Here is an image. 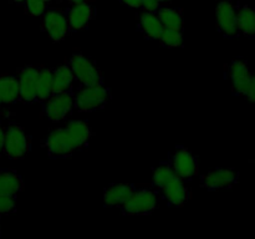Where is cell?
<instances>
[{"mask_svg":"<svg viewBox=\"0 0 255 239\" xmlns=\"http://www.w3.org/2000/svg\"><path fill=\"white\" fill-rule=\"evenodd\" d=\"M152 186L172 207H182L191 199V189L183 179L174 173L167 159L159 162L158 166L153 168Z\"/></svg>","mask_w":255,"mask_h":239,"instance_id":"1","label":"cell"},{"mask_svg":"<svg viewBox=\"0 0 255 239\" xmlns=\"http://www.w3.org/2000/svg\"><path fill=\"white\" fill-rule=\"evenodd\" d=\"M161 194L152 184H137L131 198L121 207L125 216H148L158 208Z\"/></svg>","mask_w":255,"mask_h":239,"instance_id":"2","label":"cell"},{"mask_svg":"<svg viewBox=\"0 0 255 239\" xmlns=\"http://www.w3.org/2000/svg\"><path fill=\"white\" fill-rule=\"evenodd\" d=\"M111 99V91L105 84L81 86L75 95V110L79 112H94L104 109Z\"/></svg>","mask_w":255,"mask_h":239,"instance_id":"3","label":"cell"},{"mask_svg":"<svg viewBox=\"0 0 255 239\" xmlns=\"http://www.w3.org/2000/svg\"><path fill=\"white\" fill-rule=\"evenodd\" d=\"M67 65L74 74L75 81H79L81 86H94L105 84L101 70L90 57L76 52L71 55Z\"/></svg>","mask_w":255,"mask_h":239,"instance_id":"4","label":"cell"},{"mask_svg":"<svg viewBox=\"0 0 255 239\" xmlns=\"http://www.w3.org/2000/svg\"><path fill=\"white\" fill-rule=\"evenodd\" d=\"M31 149V137L20 124L10 123L5 127V139L2 153L9 159H20Z\"/></svg>","mask_w":255,"mask_h":239,"instance_id":"5","label":"cell"},{"mask_svg":"<svg viewBox=\"0 0 255 239\" xmlns=\"http://www.w3.org/2000/svg\"><path fill=\"white\" fill-rule=\"evenodd\" d=\"M167 162L174 173L184 182L192 181L198 173V159L191 149L182 144H178L174 147L173 151L169 152Z\"/></svg>","mask_w":255,"mask_h":239,"instance_id":"6","label":"cell"},{"mask_svg":"<svg viewBox=\"0 0 255 239\" xmlns=\"http://www.w3.org/2000/svg\"><path fill=\"white\" fill-rule=\"evenodd\" d=\"M44 147L47 151V156L52 159L67 158L79 151L66 127L52 129L45 138Z\"/></svg>","mask_w":255,"mask_h":239,"instance_id":"7","label":"cell"},{"mask_svg":"<svg viewBox=\"0 0 255 239\" xmlns=\"http://www.w3.org/2000/svg\"><path fill=\"white\" fill-rule=\"evenodd\" d=\"M42 104V116L52 122H60L67 119L75 110L74 91L52 94Z\"/></svg>","mask_w":255,"mask_h":239,"instance_id":"8","label":"cell"},{"mask_svg":"<svg viewBox=\"0 0 255 239\" xmlns=\"http://www.w3.org/2000/svg\"><path fill=\"white\" fill-rule=\"evenodd\" d=\"M41 29L54 42H60L66 39L71 34L66 11L57 7H47L46 11L41 15Z\"/></svg>","mask_w":255,"mask_h":239,"instance_id":"9","label":"cell"},{"mask_svg":"<svg viewBox=\"0 0 255 239\" xmlns=\"http://www.w3.org/2000/svg\"><path fill=\"white\" fill-rule=\"evenodd\" d=\"M41 66L26 65L17 70L16 79L19 87V101L24 104L37 102V79Z\"/></svg>","mask_w":255,"mask_h":239,"instance_id":"10","label":"cell"},{"mask_svg":"<svg viewBox=\"0 0 255 239\" xmlns=\"http://www.w3.org/2000/svg\"><path fill=\"white\" fill-rule=\"evenodd\" d=\"M238 6L232 0H222L216 7L217 27L226 37H237L239 35L237 22Z\"/></svg>","mask_w":255,"mask_h":239,"instance_id":"11","label":"cell"},{"mask_svg":"<svg viewBox=\"0 0 255 239\" xmlns=\"http://www.w3.org/2000/svg\"><path fill=\"white\" fill-rule=\"evenodd\" d=\"M238 172L234 168H216L201 177V186L207 191L231 188L238 182Z\"/></svg>","mask_w":255,"mask_h":239,"instance_id":"12","label":"cell"},{"mask_svg":"<svg viewBox=\"0 0 255 239\" xmlns=\"http://www.w3.org/2000/svg\"><path fill=\"white\" fill-rule=\"evenodd\" d=\"M95 6L89 1H82L79 4L70 5L66 10L67 22L70 32H77L86 30L90 22L95 17Z\"/></svg>","mask_w":255,"mask_h":239,"instance_id":"13","label":"cell"},{"mask_svg":"<svg viewBox=\"0 0 255 239\" xmlns=\"http://www.w3.org/2000/svg\"><path fill=\"white\" fill-rule=\"evenodd\" d=\"M227 72H228V77L232 82L233 94L238 95V96H244L249 80L253 75L246 60H233L227 67Z\"/></svg>","mask_w":255,"mask_h":239,"instance_id":"14","label":"cell"},{"mask_svg":"<svg viewBox=\"0 0 255 239\" xmlns=\"http://www.w3.org/2000/svg\"><path fill=\"white\" fill-rule=\"evenodd\" d=\"M134 183H114L104 191V204L109 208H121L136 191Z\"/></svg>","mask_w":255,"mask_h":239,"instance_id":"15","label":"cell"},{"mask_svg":"<svg viewBox=\"0 0 255 239\" xmlns=\"http://www.w3.org/2000/svg\"><path fill=\"white\" fill-rule=\"evenodd\" d=\"M137 29L147 40H158L163 31V25L159 21L156 12L142 11L138 15V25Z\"/></svg>","mask_w":255,"mask_h":239,"instance_id":"16","label":"cell"},{"mask_svg":"<svg viewBox=\"0 0 255 239\" xmlns=\"http://www.w3.org/2000/svg\"><path fill=\"white\" fill-rule=\"evenodd\" d=\"M65 127L69 131V133L71 134L72 139L76 143L77 149L79 151L87 149V147L90 144V139L92 138V134H94L91 126L85 121L72 120V121L67 122V124Z\"/></svg>","mask_w":255,"mask_h":239,"instance_id":"17","label":"cell"},{"mask_svg":"<svg viewBox=\"0 0 255 239\" xmlns=\"http://www.w3.org/2000/svg\"><path fill=\"white\" fill-rule=\"evenodd\" d=\"M24 189V181L17 172L0 168V194L17 196Z\"/></svg>","mask_w":255,"mask_h":239,"instance_id":"18","label":"cell"},{"mask_svg":"<svg viewBox=\"0 0 255 239\" xmlns=\"http://www.w3.org/2000/svg\"><path fill=\"white\" fill-rule=\"evenodd\" d=\"M159 21L162 22L164 29L179 30L183 31L184 27V19L183 11L179 7H171L167 5H161L158 10L156 11Z\"/></svg>","mask_w":255,"mask_h":239,"instance_id":"19","label":"cell"},{"mask_svg":"<svg viewBox=\"0 0 255 239\" xmlns=\"http://www.w3.org/2000/svg\"><path fill=\"white\" fill-rule=\"evenodd\" d=\"M19 101L16 75H0V106Z\"/></svg>","mask_w":255,"mask_h":239,"instance_id":"20","label":"cell"},{"mask_svg":"<svg viewBox=\"0 0 255 239\" xmlns=\"http://www.w3.org/2000/svg\"><path fill=\"white\" fill-rule=\"evenodd\" d=\"M237 22L239 34L248 37H255V9L242 5L237 10Z\"/></svg>","mask_w":255,"mask_h":239,"instance_id":"21","label":"cell"},{"mask_svg":"<svg viewBox=\"0 0 255 239\" xmlns=\"http://www.w3.org/2000/svg\"><path fill=\"white\" fill-rule=\"evenodd\" d=\"M52 75H54V94L72 91L75 77L67 62L56 69H52Z\"/></svg>","mask_w":255,"mask_h":239,"instance_id":"22","label":"cell"},{"mask_svg":"<svg viewBox=\"0 0 255 239\" xmlns=\"http://www.w3.org/2000/svg\"><path fill=\"white\" fill-rule=\"evenodd\" d=\"M54 94V75L52 69L41 66L37 79V101L44 102Z\"/></svg>","mask_w":255,"mask_h":239,"instance_id":"23","label":"cell"},{"mask_svg":"<svg viewBox=\"0 0 255 239\" xmlns=\"http://www.w3.org/2000/svg\"><path fill=\"white\" fill-rule=\"evenodd\" d=\"M158 41L166 49H177L183 46V31L172 29H163Z\"/></svg>","mask_w":255,"mask_h":239,"instance_id":"24","label":"cell"},{"mask_svg":"<svg viewBox=\"0 0 255 239\" xmlns=\"http://www.w3.org/2000/svg\"><path fill=\"white\" fill-rule=\"evenodd\" d=\"M22 7L30 16H41L49 7V2L45 0H25Z\"/></svg>","mask_w":255,"mask_h":239,"instance_id":"25","label":"cell"},{"mask_svg":"<svg viewBox=\"0 0 255 239\" xmlns=\"http://www.w3.org/2000/svg\"><path fill=\"white\" fill-rule=\"evenodd\" d=\"M16 212V196L0 194V217Z\"/></svg>","mask_w":255,"mask_h":239,"instance_id":"26","label":"cell"},{"mask_svg":"<svg viewBox=\"0 0 255 239\" xmlns=\"http://www.w3.org/2000/svg\"><path fill=\"white\" fill-rule=\"evenodd\" d=\"M159 6H161V2L158 0H141V9L143 11L156 12Z\"/></svg>","mask_w":255,"mask_h":239,"instance_id":"27","label":"cell"},{"mask_svg":"<svg viewBox=\"0 0 255 239\" xmlns=\"http://www.w3.org/2000/svg\"><path fill=\"white\" fill-rule=\"evenodd\" d=\"M244 97L247 100H249L251 102H254L255 104V75H252L251 80H249V84L247 86L246 94H244Z\"/></svg>","mask_w":255,"mask_h":239,"instance_id":"28","label":"cell"},{"mask_svg":"<svg viewBox=\"0 0 255 239\" xmlns=\"http://www.w3.org/2000/svg\"><path fill=\"white\" fill-rule=\"evenodd\" d=\"M119 1L132 9H141V0H119Z\"/></svg>","mask_w":255,"mask_h":239,"instance_id":"29","label":"cell"},{"mask_svg":"<svg viewBox=\"0 0 255 239\" xmlns=\"http://www.w3.org/2000/svg\"><path fill=\"white\" fill-rule=\"evenodd\" d=\"M4 139H5V127L0 122V156L2 153V148H4Z\"/></svg>","mask_w":255,"mask_h":239,"instance_id":"30","label":"cell"},{"mask_svg":"<svg viewBox=\"0 0 255 239\" xmlns=\"http://www.w3.org/2000/svg\"><path fill=\"white\" fill-rule=\"evenodd\" d=\"M10 2H12V4L17 5V6H24L25 0H10Z\"/></svg>","mask_w":255,"mask_h":239,"instance_id":"31","label":"cell"},{"mask_svg":"<svg viewBox=\"0 0 255 239\" xmlns=\"http://www.w3.org/2000/svg\"><path fill=\"white\" fill-rule=\"evenodd\" d=\"M65 1L70 5H74V4H79V2H82V1H87V0H65Z\"/></svg>","mask_w":255,"mask_h":239,"instance_id":"32","label":"cell"},{"mask_svg":"<svg viewBox=\"0 0 255 239\" xmlns=\"http://www.w3.org/2000/svg\"><path fill=\"white\" fill-rule=\"evenodd\" d=\"M159 2H161V5H164V4H168V2L173 1V0H158Z\"/></svg>","mask_w":255,"mask_h":239,"instance_id":"33","label":"cell"},{"mask_svg":"<svg viewBox=\"0 0 255 239\" xmlns=\"http://www.w3.org/2000/svg\"><path fill=\"white\" fill-rule=\"evenodd\" d=\"M45 1H47L50 4V2H52V1H56V0H45Z\"/></svg>","mask_w":255,"mask_h":239,"instance_id":"34","label":"cell"},{"mask_svg":"<svg viewBox=\"0 0 255 239\" xmlns=\"http://www.w3.org/2000/svg\"><path fill=\"white\" fill-rule=\"evenodd\" d=\"M0 237H1V222H0Z\"/></svg>","mask_w":255,"mask_h":239,"instance_id":"35","label":"cell"},{"mask_svg":"<svg viewBox=\"0 0 255 239\" xmlns=\"http://www.w3.org/2000/svg\"><path fill=\"white\" fill-rule=\"evenodd\" d=\"M253 163H254V168H255V158H254V161H253Z\"/></svg>","mask_w":255,"mask_h":239,"instance_id":"36","label":"cell"}]
</instances>
